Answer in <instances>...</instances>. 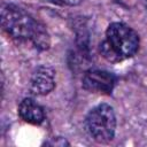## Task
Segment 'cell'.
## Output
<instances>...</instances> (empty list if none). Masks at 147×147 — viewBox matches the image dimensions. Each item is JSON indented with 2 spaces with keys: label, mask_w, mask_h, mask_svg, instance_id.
Returning <instances> with one entry per match:
<instances>
[{
  "label": "cell",
  "mask_w": 147,
  "mask_h": 147,
  "mask_svg": "<svg viewBox=\"0 0 147 147\" xmlns=\"http://www.w3.org/2000/svg\"><path fill=\"white\" fill-rule=\"evenodd\" d=\"M2 31L15 42H31L38 51H47L51 36L46 26L26 10L10 2H3L0 9Z\"/></svg>",
  "instance_id": "6da1fadb"
},
{
  "label": "cell",
  "mask_w": 147,
  "mask_h": 147,
  "mask_svg": "<svg viewBox=\"0 0 147 147\" xmlns=\"http://www.w3.org/2000/svg\"><path fill=\"white\" fill-rule=\"evenodd\" d=\"M140 38L136 30L122 22H113L106 30V38L99 44V53L111 63H118L137 54Z\"/></svg>",
  "instance_id": "7a4b0ae2"
},
{
  "label": "cell",
  "mask_w": 147,
  "mask_h": 147,
  "mask_svg": "<svg viewBox=\"0 0 147 147\" xmlns=\"http://www.w3.org/2000/svg\"><path fill=\"white\" fill-rule=\"evenodd\" d=\"M116 115L109 103H99L93 107L84 119V127L87 134L99 144L110 142L116 132Z\"/></svg>",
  "instance_id": "3957f363"
},
{
  "label": "cell",
  "mask_w": 147,
  "mask_h": 147,
  "mask_svg": "<svg viewBox=\"0 0 147 147\" xmlns=\"http://www.w3.org/2000/svg\"><path fill=\"white\" fill-rule=\"evenodd\" d=\"M117 83V76L107 70L90 68L82 78V87L91 93L110 95Z\"/></svg>",
  "instance_id": "277c9868"
},
{
  "label": "cell",
  "mask_w": 147,
  "mask_h": 147,
  "mask_svg": "<svg viewBox=\"0 0 147 147\" xmlns=\"http://www.w3.org/2000/svg\"><path fill=\"white\" fill-rule=\"evenodd\" d=\"M55 88V70L49 65L37 67L30 78L29 90L34 96H44Z\"/></svg>",
  "instance_id": "5b68a950"
},
{
  "label": "cell",
  "mask_w": 147,
  "mask_h": 147,
  "mask_svg": "<svg viewBox=\"0 0 147 147\" xmlns=\"http://www.w3.org/2000/svg\"><path fill=\"white\" fill-rule=\"evenodd\" d=\"M17 114L20 118L32 125H40L45 121V110L44 108L32 98H24L18 107Z\"/></svg>",
  "instance_id": "8992f818"
},
{
  "label": "cell",
  "mask_w": 147,
  "mask_h": 147,
  "mask_svg": "<svg viewBox=\"0 0 147 147\" xmlns=\"http://www.w3.org/2000/svg\"><path fill=\"white\" fill-rule=\"evenodd\" d=\"M45 2L52 3V5H56V6H69V7H74V6H78L79 3H82L84 0H42Z\"/></svg>",
  "instance_id": "52a82bcc"
},
{
  "label": "cell",
  "mask_w": 147,
  "mask_h": 147,
  "mask_svg": "<svg viewBox=\"0 0 147 147\" xmlns=\"http://www.w3.org/2000/svg\"><path fill=\"white\" fill-rule=\"evenodd\" d=\"M142 2H144V5H145V8H146V10H147V0H142Z\"/></svg>",
  "instance_id": "ba28073f"
}]
</instances>
